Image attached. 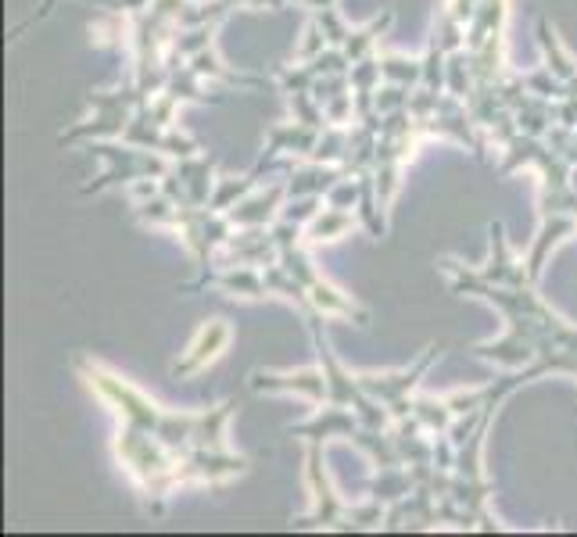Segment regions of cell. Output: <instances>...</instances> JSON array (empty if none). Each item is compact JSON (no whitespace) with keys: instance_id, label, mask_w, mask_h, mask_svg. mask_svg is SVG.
<instances>
[{"instance_id":"obj_1","label":"cell","mask_w":577,"mask_h":537,"mask_svg":"<svg viewBox=\"0 0 577 537\" xmlns=\"http://www.w3.org/2000/svg\"><path fill=\"white\" fill-rule=\"evenodd\" d=\"M90 387H98L105 398L126 401L155 430V437H158L155 445H137V448L119 451V463L126 466V474L140 484L143 498H148L155 509H158V501L169 498L176 484H187V480L219 484V480L240 477L248 469V459L233 455L227 448V441H222V427H227L233 405H219V412H212V416L208 412H201V416L162 412L155 401L137 395L126 380L111 377V372H105L98 366L90 369Z\"/></svg>"}]
</instances>
